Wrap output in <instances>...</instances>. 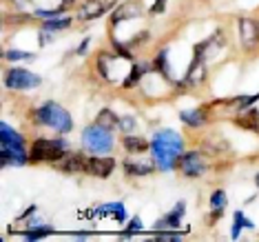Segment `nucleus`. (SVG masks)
Returning a JSON list of instances; mask_svg holds the SVG:
<instances>
[{
	"instance_id": "b1692460",
	"label": "nucleus",
	"mask_w": 259,
	"mask_h": 242,
	"mask_svg": "<svg viewBox=\"0 0 259 242\" xmlns=\"http://www.w3.org/2000/svg\"><path fill=\"white\" fill-rule=\"evenodd\" d=\"M155 240H162V242H178V240H180V235H173V233H162V235H157Z\"/></svg>"
},
{
	"instance_id": "412c9836",
	"label": "nucleus",
	"mask_w": 259,
	"mask_h": 242,
	"mask_svg": "<svg viewBox=\"0 0 259 242\" xmlns=\"http://www.w3.org/2000/svg\"><path fill=\"white\" fill-rule=\"evenodd\" d=\"M5 58H7V60H29V58H33V56L27 54V51H7Z\"/></svg>"
},
{
	"instance_id": "f257e3e1",
	"label": "nucleus",
	"mask_w": 259,
	"mask_h": 242,
	"mask_svg": "<svg viewBox=\"0 0 259 242\" xmlns=\"http://www.w3.org/2000/svg\"><path fill=\"white\" fill-rule=\"evenodd\" d=\"M151 147H153V156H155L160 169L168 171V169H173L175 160H178V156L182 153L184 143H182V138L175 131H160V133H155Z\"/></svg>"
},
{
	"instance_id": "f3484780",
	"label": "nucleus",
	"mask_w": 259,
	"mask_h": 242,
	"mask_svg": "<svg viewBox=\"0 0 259 242\" xmlns=\"http://www.w3.org/2000/svg\"><path fill=\"white\" fill-rule=\"evenodd\" d=\"M124 147H126L128 151H135V153H140V151H146V149H149L146 140H142V138H126V140H124Z\"/></svg>"
},
{
	"instance_id": "1a4fd4ad",
	"label": "nucleus",
	"mask_w": 259,
	"mask_h": 242,
	"mask_svg": "<svg viewBox=\"0 0 259 242\" xmlns=\"http://www.w3.org/2000/svg\"><path fill=\"white\" fill-rule=\"evenodd\" d=\"M239 29H241V40H244V45H255L257 43L259 29H257V25L252 20H241Z\"/></svg>"
},
{
	"instance_id": "6e6552de",
	"label": "nucleus",
	"mask_w": 259,
	"mask_h": 242,
	"mask_svg": "<svg viewBox=\"0 0 259 242\" xmlns=\"http://www.w3.org/2000/svg\"><path fill=\"white\" fill-rule=\"evenodd\" d=\"M109 9H111V3H104V0H91V3H87L84 7L80 9V18L93 20V18L102 16L104 11H109Z\"/></svg>"
},
{
	"instance_id": "9d476101",
	"label": "nucleus",
	"mask_w": 259,
	"mask_h": 242,
	"mask_svg": "<svg viewBox=\"0 0 259 242\" xmlns=\"http://www.w3.org/2000/svg\"><path fill=\"white\" fill-rule=\"evenodd\" d=\"M60 169L73 174L78 169H84V160H82V156H78V153H71V156H64L60 160Z\"/></svg>"
},
{
	"instance_id": "4468645a",
	"label": "nucleus",
	"mask_w": 259,
	"mask_h": 242,
	"mask_svg": "<svg viewBox=\"0 0 259 242\" xmlns=\"http://www.w3.org/2000/svg\"><path fill=\"white\" fill-rule=\"evenodd\" d=\"M98 125L104 127V129H115L117 125H120V120H117V116L111 109H104L102 114L98 116Z\"/></svg>"
},
{
	"instance_id": "5701e85b",
	"label": "nucleus",
	"mask_w": 259,
	"mask_h": 242,
	"mask_svg": "<svg viewBox=\"0 0 259 242\" xmlns=\"http://www.w3.org/2000/svg\"><path fill=\"white\" fill-rule=\"evenodd\" d=\"M155 67H160V72H162V74H166V54H160V56H157Z\"/></svg>"
},
{
	"instance_id": "9b49d317",
	"label": "nucleus",
	"mask_w": 259,
	"mask_h": 242,
	"mask_svg": "<svg viewBox=\"0 0 259 242\" xmlns=\"http://www.w3.org/2000/svg\"><path fill=\"white\" fill-rule=\"evenodd\" d=\"M124 169H126V174H131V176H146V174H151L153 171V164L151 162H131V160H126Z\"/></svg>"
},
{
	"instance_id": "393cba45",
	"label": "nucleus",
	"mask_w": 259,
	"mask_h": 242,
	"mask_svg": "<svg viewBox=\"0 0 259 242\" xmlns=\"http://www.w3.org/2000/svg\"><path fill=\"white\" fill-rule=\"evenodd\" d=\"M138 229H142V222L140 220H133L131 224H128V231H138Z\"/></svg>"
},
{
	"instance_id": "4be33fe9",
	"label": "nucleus",
	"mask_w": 259,
	"mask_h": 242,
	"mask_svg": "<svg viewBox=\"0 0 259 242\" xmlns=\"http://www.w3.org/2000/svg\"><path fill=\"white\" fill-rule=\"evenodd\" d=\"M210 204L220 209V206L224 204V191H215V193H213V198H210Z\"/></svg>"
},
{
	"instance_id": "20e7f679",
	"label": "nucleus",
	"mask_w": 259,
	"mask_h": 242,
	"mask_svg": "<svg viewBox=\"0 0 259 242\" xmlns=\"http://www.w3.org/2000/svg\"><path fill=\"white\" fill-rule=\"evenodd\" d=\"M67 156V145L62 140H36L31 149L33 162H56Z\"/></svg>"
},
{
	"instance_id": "dca6fc26",
	"label": "nucleus",
	"mask_w": 259,
	"mask_h": 242,
	"mask_svg": "<svg viewBox=\"0 0 259 242\" xmlns=\"http://www.w3.org/2000/svg\"><path fill=\"white\" fill-rule=\"evenodd\" d=\"M182 120H184L186 125H191V127L204 125V116H202V111H182Z\"/></svg>"
},
{
	"instance_id": "2eb2a0df",
	"label": "nucleus",
	"mask_w": 259,
	"mask_h": 242,
	"mask_svg": "<svg viewBox=\"0 0 259 242\" xmlns=\"http://www.w3.org/2000/svg\"><path fill=\"white\" fill-rule=\"evenodd\" d=\"M182 211H184V204H178V211H173V214L166 216V220H160L155 222V229H166V227H178L180 224V216Z\"/></svg>"
},
{
	"instance_id": "7ed1b4c3",
	"label": "nucleus",
	"mask_w": 259,
	"mask_h": 242,
	"mask_svg": "<svg viewBox=\"0 0 259 242\" xmlns=\"http://www.w3.org/2000/svg\"><path fill=\"white\" fill-rule=\"evenodd\" d=\"M82 143H84V149L91 153H107L113 149V135H111L109 129L96 125V127L84 129Z\"/></svg>"
},
{
	"instance_id": "423d86ee",
	"label": "nucleus",
	"mask_w": 259,
	"mask_h": 242,
	"mask_svg": "<svg viewBox=\"0 0 259 242\" xmlns=\"http://www.w3.org/2000/svg\"><path fill=\"white\" fill-rule=\"evenodd\" d=\"M180 169L184 176H193V178H195V176L206 171V160H204L202 153H197V151L186 153V156H182V160H180Z\"/></svg>"
},
{
	"instance_id": "39448f33",
	"label": "nucleus",
	"mask_w": 259,
	"mask_h": 242,
	"mask_svg": "<svg viewBox=\"0 0 259 242\" xmlns=\"http://www.w3.org/2000/svg\"><path fill=\"white\" fill-rule=\"evenodd\" d=\"M5 85L9 89H31V87L40 85V76L29 74L27 69H11L5 78Z\"/></svg>"
},
{
	"instance_id": "ddd939ff",
	"label": "nucleus",
	"mask_w": 259,
	"mask_h": 242,
	"mask_svg": "<svg viewBox=\"0 0 259 242\" xmlns=\"http://www.w3.org/2000/svg\"><path fill=\"white\" fill-rule=\"evenodd\" d=\"M96 214H113L117 222H124V220H126L124 206L117 204V202H115V204H104V206H100V209H96Z\"/></svg>"
},
{
	"instance_id": "0eeeda50",
	"label": "nucleus",
	"mask_w": 259,
	"mask_h": 242,
	"mask_svg": "<svg viewBox=\"0 0 259 242\" xmlns=\"http://www.w3.org/2000/svg\"><path fill=\"white\" fill-rule=\"evenodd\" d=\"M115 162L111 158H89L84 160V171L91 176H98V178H107V176L113 171Z\"/></svg>"
},
{
	"instance_id": "f8f14e48",
	"label": "nucleus",
	"mask_w": 259,
	"mask_h": 242,
	"mask_svg": "<svg viewBox=\"0 0 259 242\" xmlns=\"http://www.w3.org/2000/svg\"><path fill=\"white\" fill-rule=\"evenodd\" d=\"M239 125L241 127H246V129H252V131H257L259 133V114L255 109H248L246 111V116L244 118H239Z\"/></svg>"
},
{
	"instance_id": "aec40b11",
	"label": "nucleus",
	"mask_w": 259,
	"mask_h": 242,
	"mask_svg": "<svg viewBox=\"0 0 259 242\" xmlns=\"http://www.w3.org/2000/svg\"><path fill=\"white\" fill-rule=\"evenodd\" d=\"M47 233H51V229H49V227L31 229V231H27V233H25V238H27V240H40V238H45Z\"/></svg>"
},
{
	"instance_id": "6ab92c4d",
	"label": "nucleus",
	"mask_w": 259,
	"mask_h": 242,
	"mask_svg": "<svg viewBox=\"0 0 259 242\" xmlns=\"http://www.w3.org/2000/svg\"><path fill=\"white\" fill-rule=\"evenodd\" d=\"M69 25H71V20L69 18H60V20H49V22H45V27L47 31H56V29H67Z\"/></svg>"
},
{
	"instance_id": "a878e982",
	"label": "nucleus",
	"mask_w": 259,
	"mask_h": 242,
	"mask_svg": "<svg viewBox=\"0 0 259 242\" xmlns=\"http://www.w3.org/2000/svg\"><path fill=\"white\" fill-rule=\"evenodd\" d=\"M164 9V0H155V5H153V11H162Z\"/></svg>"
},
{
	"instance_id": "f03ea898",
	"label": "nucleus",
	"mask_w": 259,
	"mask_h": 242,
	"mask_svg": "<svg viewBox=\"0 0 259 242\" xmlns=\"http://www.w3.org/2000/svg\"><path fill=\"white\" fill-rule=\"evenodd\" d=\"M36 118L42 125L47 127H51V129H56V131H60V133H67V131H71V127H73V120H71V116L64 111L60 105H56V102H47L42 105V107L38 109V114Z\"/></svg>"
},
{
	"instance_id": "bb28decb",
	"label": "nucleus",
	"mask_w": 259,
	"mask_h": 242,
	"mask_svg": "<svg viewBox=\"0 0 259 242\" xmlns=\"http://www.w3.org/2000/svg\"><path fill=\"white\" fill-rule=\"evenodd\" d=\"M257 187H259V174H257Z\"/></svg>"
},
{
	"instance_id": "a211bd4d",
	"label": "nucleus",
	"mask_w": 259,
	"mask_h": 242,
	"mask_svg": "<svg viewBox=\"0 0 259 242\" xmlns=\"http://www.w3.org/2000/svg\"><path fill=\"white\" fill-rule=\"evenodd\" d=\"M241 227H248V229H252V222H250V220H246V218H244V214H241V211H237V214H235V227H233V238H239V231H241Z\"/></svg>"
}]
</instances>
